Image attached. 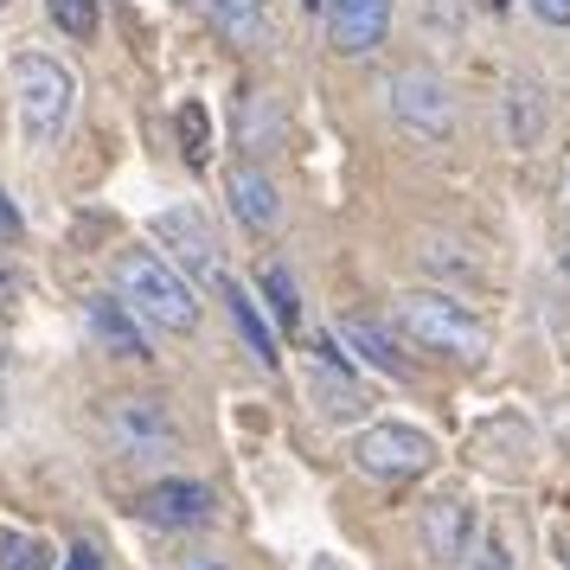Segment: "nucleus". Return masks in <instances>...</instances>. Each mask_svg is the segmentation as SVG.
I'll return each mask as SVG.
<instances>
[{
  "label": "nucleus",
  "instance_id": "f257e3e1",
  "mask_svg": "<svg viewBox=\"0 0 570 570\" xmlns=\"http://www.w3.org/2000/svg\"><path fill=\"white\" fill-rule=\"evenodd\" d=\"M116 295L160 334H193L199 327V295L180 276V263H167L160 250H122L116 257Z\"/></svg>",
  "mask_w": 570,
  "mask_h": 570
},
{
  "label": "nucleus",
  "instance_id": "f03ea898",
  "mask_svg": "<svg viewBox=\"0 0 570 570\" xmlns=\"http://www.w3.org/2000/svg\"><path fill=\"white\" fill-rule=\"evenodd\" d=\"M13 90H20V141L32 155L58 148L71 129V109H78V78L46 52H20L13 58Z\"/></svg>",
  "mask_w": 570,
  "mask_h": 570
},
{
  "label": "nucleus",
  "instance_id": "7ed1b4c3",
  "mask_svg": "<svg viewBox=\"0 0 570 570\" xmlns=\"http://www.w3.org/2000/svg\"><path fill=\"white\" fill-rule=\"evenodd\" d=\"M397 334L416 340L423 353H442V360H488V327L462 308V302H449L436 288H411V295H397Z\"/></svg>",
  "mask_w": 570,
  "mask_h": 570
},
{
  "label": "nucleus",
  "instance_id": "20e7f679",
  "mask_svg": "<svg viewBox=\"0 0 570 570\" xmlns=\"http://www.w3.org/2000/svg\"><path fill=\"white\" fill-rule=\"evenodd\" d=\"M385 104H391V122L416 135V141H430V148H442L455 135V97H449V83L436 71H397L385 83Z\"/></svg>",
  "mask_w": 570,
  "mask_h": 570
},
{
  "label": "nucleus",
  "instance_id": "39448f33",
  "mask_svg": "<svg viewBox=\"0 0 570 570\" xmlns=\"http://www.w3.org/2000/svg\"><path fill=\"white\" fill-rule=\"evenodd\" d=\"M104 430L129 462H167L180 449V423H174V411L160 397H109Z\"/></svg>",
  "mask_w": 570,
  "mask_h": 570
},
{
  "label": "nucleus",
  "instance_id": "423d86ee",
  "mask_svg": "<svg viewBox=\"0 0 570 570\" xmlns=\"http://www.w3.org/2000/svg\"><path fill=\"white\" fill-rule=\"evenodd\" d=\"M430 462H436V442L416 423H372L353 436V468L372 481H416Z\"/></svg>",
  "mask_w": 570,
  "mask_h": 570
},
{
  "label": "nucleus",
  "instance_id": "0eeeda50",
  "mask_svg": "<svg viewBox=\"0 0 570 570\" xmlns=\"http://www.w3.org/2000/svg\"><path fill=\"white\" fill-rule=\"evenodd\" d=\"M148 232L160 237V250H174V263H180L186 276H199V283H225V250H218V237H212L206 212L199 206H167L155 212V225Z\"/></svg>",
  "mask_w": 570,
  "mask_h": 570
},
{
  "label": "nucleus",
  "instance_id": "6e6552de",
  "mask_svg": "<svg viewBox=\"0 0 570 570\" xmlns=\"http://www.w3.org/2000/svg\"><path fill=\"white\" fill-rule=\"evenodd\" d=\"M474 532H481V513H474V500H462V493H436L416 513V539L430 551V564H442V570L474 564Z\"/></svg>",
  "mask_w": 570,
  "mask_h": 570
},
{
  "label": "nucleus",
  "instance_id": "1a4fd4ad",
  "mask_svg": "<svg viewBox=\"0 0 570 570\" xmlns=\"http://www.w3.org/2000/svg\"><path fill=\"white\" fill-rule=\"evenodd\" d=\"M135 513L160 525V532H199L218 519V493L206 481H155V488L135 500Z\"/></svg>",
  "mask_w": 570,
  "mask_h": 570
},
{
  "label": "nucleus",
  "instance_id": "9d476101",
  "mask_svg": "<svg viewBox=\"0 0 570 570\" xmlns=\"http://www.w3.org/2000/svg\"><path fill=\"white\" fill-rule=\"evenodd\" d=\"M321 20H327V46L340 58H365L385 46L391 0H321Z\"/></svg>",
  "mask_w": 570,
  "mask_h": 570
},
{
  "label": "nucleus",
  "instance_id": "9b49d317",
  "mask_svg": "<svg viewBox=\"0 0 570 570\" xmlns=\"http://www.w3.org/2000/svg\"><path fill=\"white\" fill-rule=\"evenodd\" d=\"M83 327H90V340H97L104 353H116V360H155V353H148V334H141V314H135L122 295H90V302H83Z\"/></svg>",
  "mask_w": 570,
  "mask_h": 570
},
{
  "label": "nucleus",
  "instance_id": "f8f14e48",
  "mask_svg": "<svg viewBox=\"0 0 570 570\" xmlns=\"http://www.w3.org/2000/svg\"><path fill=\"white\" fill-rule=\"evenodd\" d=\"M225 199H232L244 232H276L283 225V193H276V180L263 167H232L225 174Z\"/></svg>",
  "mask_w": 570,
  "mask_h": 570
},
{
  "label": "nucleus",
  "instance_id": "ddd939ff",
  "mask_svg": "<svg viewBox=\"0 0 570 570\" xmlns=\"http://www.w3.org/2000/svg\"><path fill=\"white\" fill-rule=\"evenodd\" d=\"M340 340H346V353L360 365H372V372H385V379H411V360H404V346L372 321V314H340Z\"/></svg>",
  "mask_w": 570,
  "mask_h": 570
},
{
  "label": "nucleus",
  "instance_id": "4468645a",
  "mask_svg": "<svg viewBox=\"0 0 570 570\" xmlns=\"http://www.w3.org/2000/svg\"><path fill=\"white\" fill-rule=\"evenodd\" d=\"M308 397H314V411L327 416V423H346V416H360L372 397H365V385L346 372V360H321L308 372Z\"/></svg>",
  "mask_w": 570,
  "mask_h": 570
},
{
  "label": "nucleus",
  "instance_id": "2eb2a0df",
  "mask_svg": "<svg viewBox=\"0 0 570 570\" xmlns=\"http://www.w3.org/2000/svg\"><path fill=\"white\" fill-rule=\"evenodd\" d=\"M500 129H507L513 148H539V135H544V90H539V78H507Z\"/></svg>",
  "mask_w": 570,
  "mask_h": 570
},
{
  "label": "nucleus",
  "instance_id": "dca6fc26",
  "mask_svg": "<svg viewBox=\"0 0 570 570\" xmlns=\"http://www.w3.org/2000/svg\"><path fill=\"white\" fill-rule=\"evenodd\" d=\"M218 295H225V308H232L237 334L250 340V353H257L263 365H276V360H283V353H276V327H269V321L257 314V302H250V288H237L232 276H225V283H218Z\"/></svg>",
  "mask_w": 570,
  "mask_h": 570
},
{
  "label": "nucleus",
  "instance_id": "f3484780",
  "mask_svg": "<svg viewBox=\"0 0 570 570\" xmlns=\"http://www.w3.org/2000/svg\"><path fill=\"white\" fill-rule=\"evenodd\" d=\"M0 570H52V544L39 539V532L0 525Z\"/></svg>",
  "mask_w": 570,
  "mask_h": 570
},
{
  "label": "nucleus",
  "instance_id": "a211bd4d",
  "mask_svg": "<svg viewBox=\"0 0 570 570\" xmlns=\"http://www.w3.org/2000/svg\"><path fill=\"white\" fill-rule=\"evenodd\" d=\"M263 295H269L276 327H283V334H295V327H302V288H295V276H288L283 263H269V269H263Z\"/></svg>",
  "mask_w": 570,
  "mask_h": 570
},
{
  "label": "nucleus",
  "instance_id": "6ab92c4d",
  "mask_svg": "<svg viewBox=\"0 0 570 570\" xmlns=\"http://www.w3.org/2000/svg\"><path fill=\"white\" fill-rule=\"evenodd\" d=\"M212 20H218V32L225 39H237V46H250L263 32V0H206Z\"/></svg>",
  "mask_w": 570,
  "mask_h": 570
},
{
  "label": "nucleus",
  "instance_id": "aec40b11",
  "mask_svg": "<svg viewBox=\"0 0 570 570\" xmlns=\"http://www.w3.org/2000/svg\"><path fill=\"white\" fill-rule=\"evenodd\" d=\"M46 13H52V27L65 39H97V0H46Z\"/></svg>",
  "mask_w": 570,
  "mask_h": 570
},
{
  "label": "nucleus",
  "instance_id": "412c9836",
  "mask_svg": "<svg viewBox=\"0 0 570 570\" xmlns=\"http://www.w3.org/2000/svg\"><path fill=\"white\" fill-rule=\"evenodd\" d=\"M180 148H186V160H193V167H206V155H212L206 104H186V109H180Z\"/></svg>",
  "mask_w": 570,
  "mask_h": 570
},
{
  "label": "nucleus",
  "instance_id": "4be33fe9",
  "mask_svg": "<svg viewBox=\"0 0 570 570\" xmlns=\"http://www.w3.org/2000/svg\"><path fill=\"white\" fill-rule=\"evenodd\" d=\"M544 27H570V0H525Z\"/></svg>",
  "mask_w": 570,
  "mask_h": 570
},
{
  "label": "nucleus",
  "instance_id": "5701e85b",
  "mask_svg": "<svg viewBox=\"0 0 570 570\" xmlns=\"http://www.w3.org/2000/svg\"><path fill=\"white\" fill-rule=\"evenodd\" d=\"M481 570H513V558H507V532H488V551H481Z\"/></svg>",
  "mask_w": 570,
  "mask_h": 570
},
{
  "label": "nucleus",
  "instance_id": "b1692460",
  "mask_svg": "<svg viewBox=\"0 0 570 570\" xmlns=\"http://www.w3.org/2000/svg\"><path fill=\"white\" fill-rule=\"evenodd\" d=\"M65 570H104V558H97V544H71V558H65Z\"/></svg>",
  "mask_w": 570,
  "mask_h": 570
},
{
  "label": "nucleus",
  "instance_id": "393cba45",
  "mask_svg": "<svg viewBox=\"0 0 570 570\" xmlns=\"http://www.w3.org/2000/svg\"><path fill=\"white\" fill-rule=\"evenodd\" d=\"M13 232H20V212L7 206V193H0V237H13Z\"/></svg>",
  "mask_w": 570,
  "mask_h": 570
},
{
  "label": "nucleus",
  "instance_id": "a878e982",
  "mask_svg": "<svg viewBox=\"0 0 570 570\" xmlns=\"http://www.w3.org/2000/svg\"><path fill=\"white\" fill-rule=\"evenodd\" d=\"M558 564L570 570V525H558Z\"/></svg>",
  "mask_w": 570,
  "mask_h": 570
},
{
  "label": "nucleus",
  "instance_id": "bb28decb",
  "mask_svg": "<svg viewBox=\"0 0 570 570\" xmlns=\"http://www.w3.org/2000/svg\"><path fill=\"white\" fill-rule=\"evenodd\" d=\"M186 570H225V564H218V558H193Z\"/></svg>",
  "mask_w": 570,
  "mask_h": 570
},
{
  "label": "nucleus",
  "instance_id": "cd10ccee",
  "mask_svg": "<svg viewBox=\"0 0 570 570\" xmlns=\"http://www.w3.org/2000/svg\"><path fill=\"white\" fill-rule=\"evenodd\" d=\"M558 269H564V276H570V237H564V250H558Z\"/></svg>",
  "mask_w": 570,
  "mask_h": 570
},
{
  "label": "nucleus",
  "instance_id": "c85d7f7f",
  "mask_svg": "<svg viewBox=\"0 0 570 570\" xmlns=\"http://www.w3.org/2000/svg\"><path fill=\"white\" fill-rule=\"evenodd\" d=\"M13 288H20V283H13V276H7V269H0V295H13Z\"/></svg>",
  "mask_w": 570,
  "mask_h": 570
},
{
  "label": "nucleus",
  "instance_id": "c756f323",
  "mask_svg": "<svg viewBox=\"0 0 570 570\" xmlns=\"http://www.w3.org/2000/svg\"><path fill=\"white\" fill-rule=\"evenodd\" d=\"M314 570H340V564H334V558H314Z\"/></svg>",
  "mask_w": 570,
  "mask_h": 570
},
{
  "label": "nucleus",
  "instance_id": "7c9ffc66",
  "mask_svg": "<svg viewBox=\"0 0 570 570\" xmlns=\"http://www.w3.org/2000/svg\"><path fill=\"white\" fill-rule=\"evenodd\" d=\"M564 212H570V174H564Z\"/></svg>",
  "mask_w": 570,
  "mask_h": 570
},
{
  "label": "nucleus",
  "instance_id": "2f4dec72",
  "mask_svg": "<svg viewBox=\"0 0 570 570\" xmlns=\"http://www.w3.org/2000/svg\"><path fill=\"white\" fill-rule=\"evenodd\" d=\"M0 365H7V340H0Z\"/></svg>",
  "mask_w": 570,
  "mask_h": 570
},
{
  "label": "nucleus",
  "instance_id": "473e14b6",
  "mask_svg": "<svg viewBox=\"0 0 570 570\" xmlns=\"http://www.w3.org/2000/svg\"><path fill=\"white\" fill-rule=\"evenodd\" d=\"M302 7H308V13H314V7H321V0H302Z\"/></svg>",
  "mask_w": 570,
  "mask_h": 570
}]
</instances>
